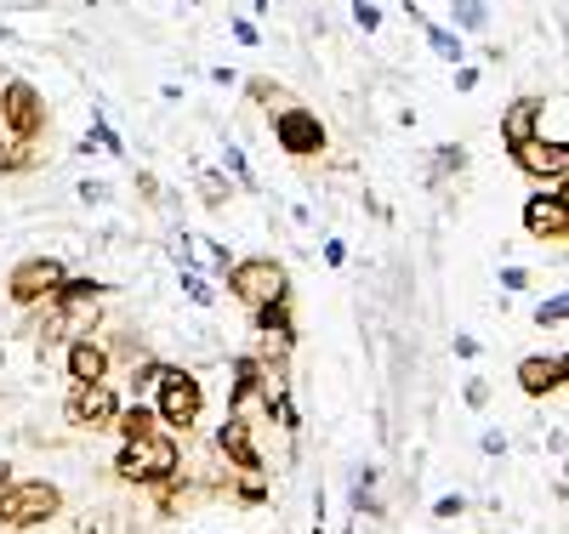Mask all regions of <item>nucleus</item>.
Listing matches in <instances>:
<instances>
[{"mask_svg": "<svg viewBox=\"0 0 569 534\" xmlns=\"http://www.w3.org/2000/svg\"><path fill=\"white\" fill-rule=\"evenodd\" d=\"M171 472H182V455H177V439L171 432H149V439H126L120 455H114V477L120 483H137V490H154Z\"/></svg>", "mask_w": 569, "mask_h": 534, "instance_id": "f257e3e1", "label": "nucleus"}, {"mask_svg": "<svg viewBox=\"0 0 569 534\" xmlns=\"http://www.w3.org/2000/svg\"><path fill=\"white\" fill-rule=\"evenodd\" d=\"M63 512V490L58 483H46V477H29V483H0V528H46Z\"/></svg>", "mask_w": 569, "mask_h": 534, "instance_id": "f03ea898", "label": "nucleus"}, {"mask_svg": "<svg viewBox=\"0 0 569 534\" xmlns=\"http://www.w3.org/2000/svg\"><path fill=\"white\" fill-rule=\"evenodd\" d=\"M228 296L257 313V308H273V302L291 296V279H284V268L273 256H246V262L228 268Z\"/></svg>", "mask_w": 569, "mask_h": 534, "instance_id": "7ed1b4c3", "label": "nucleus"}, {"mask_svg": "<svg viewBox=\"0 0 569 534\" xmlns=\"http://www.w3.org/2000/svg\"><path fill=\"white\" fill-rule=\"evenodd\" d=\"M160 393H154V415L171 426V432H188L200 415H206V386H200V375H188V370H160Z\"/></svg>", "mask_w": 569, "mask_h": 534, "instance_id": "20e7f679", "label": "nucleus"}, {"mask_svg": "<svg viewBox=\"0 0 569 534\" xmlns=\"http://www.w3.org/2000/svg\"><path fill=\"white\" fill-rule=\"evenodd\" d=\"M0 125L12 142H40L46 137V97L29 80H7L0 85Z\"/></svg>", "mask_w": 569, "mask_h": 534, "instance_id": "39448f33", "label": "nucleus"}, {"mask_svg": "<svg viewBox=\"0 0 569 534\" xmlns=\"http://www.w3.org/2000/svg\"><path fill=\"white\" fill-rule=\"evenodd\" d=\"M120 415V399H114V386L109 381H74L69 386V399H63V421L80 426V432H109Z\"/></svg>", "mask_w": 569, "mask_h": 534, "instance_id": "423d86ee", "label": "nucleus"}, {"mask_svg": "<svg viewBox=\"0 0 569 534\" xmlns=\"http://www.w3.org/2000/svg\"><path fill=\"white\" fill-rule=\"evenodd\" d=\"M63 279H69V268L58 256H29L7 273V296H12V308H40V302H52V290Z\"/></svg>", "mask_w": 569, "mask_h": 534, "instance_id": "0eeeda50", "label": "nucleus"}, {"mask_svg": "<svg viewBox=\"0 0 569 534\" xmlns=\"http://www.w3.org/2000/svg\"><path fill=\"white\" fill-rule=\"evenodd\" d=\"M273 137H279V149L291 154V160H313V154H325V125H319V114L313 109H302V103H284V109H273Z\"/></svg>", "mask_w": 569, "mask_h": 534, "instance_id": "6e6552de", "label": "nucleus"}, {"mask_svg": "<svg viewBox=\"0 0 569 534\" xmlns=\"http://www.w3.org/2000/svg\"><path fill=\"white\" fill-rule=\"evenodd\" d=\"M52 308H58L63 330L91 335V324H98V308H103V284H98V279H63V284L52 290Z\"/></svg>", "mask_w": 569, "mask_h": 534, "instance_id": "1a4fd4ad", "label": "nucleus"}, {"mask_svg": "<svg viewBox=\"0 0 569 534\" xmlns=\"http://www.w3.org/2000/svg\"><path fill=\"white\" fill-rule=\"evenodd\" d=\"M512 160H518V171H525V177H541V182H563V171H569L563 142H547V137L518 142V149H512Z\"/></svg>", "mask_w": 569, "mask_h": 534, "instance_id": "9d476101", "label": "nucleus"}, {"mask_svg": "<svg viewBox=\"0 0 569 534\" xmlns=\"http://www.w3.org/2000/svg\"><path fill=\"white\" fill-rule=\"evenodd\" d=\"M525 228H530V239H569L563 193H536V200L525 205Z\"/></svg>", "mask_w": 569, "mask_h": 534, "instance_id": "9b49d317", "label": "nucleus"}, {"mask_svg": "<svg viewBox=\"0 0 569 534\" xmlns=\"http://www.w3.org/2000/svg\"><path fill=\"white\" fill-rule=\"evenodd\" d=\"M217 450L240 466V472H262V455H257V444H251V426H246V415H228L222 426H217Z\"/></svg>", "mask_w": 569, "mask_h": 534, "instance_id": "f8f14e48", "label": "nucleus"}, {"mask_svg": "<svg viewBox=\"0 0 569 534\" xmlns=\"http://www.w3.org/2000/svg\"><path fill=\"white\" fill-rule=\"evenodd\" d=\"M63 370H69V381H109V347L91 342V335H74L63 353Z\"/></svg>", "mask_w": 569, "mask_h": 534, "instance_id": "ddd939ff", "label": "nucleus"}, {"mask_svg": "<svg viewBox=\"0 0 569 534\" xmlns=\"http://www.w3.org/2000/svg\"><path fill=\"white\" fill-rule=\"evenodd\" d=\"M541 97H518V103H507L501 109V142L507 149H518V142H530V137H541Z\"/></svg>", "mask_w": 569, "mask_h": 534, "instance_id": "4468645a", "label": "nucleus"}, {"mask_svg": "<svg viewBox=\"0 0 569 534\" xmlns=\"http://www.w3.org/2000/svg\"><path fill=\"white\" fill-rule=\"evenodd\" d=\"M518 386H525V393L530 399H547V393H558V386H563V359L552 353H536V359H525V364H518Z\"/></svg>", "mask_w": 569, "mask_h": 534, "instance_id": "2eb2a0df", "label": "nucleus"}, {"mask_svg": "<svg viewBox=\"0 0 569 534\" xmlns=\"http://www.w3.org/2000/svg\"><path fill=\"white\" fill-rule=\"evenodd\" d=\"M160 426V415H154V404H131V410H120L114 415V432H120V439H149V432Z\"/></svg>", "mask_w": 569, "mask_h": 534, "instance_id": "dca6fc26", "label": "nucleus"}, {"mask_svg": "<svg viewBox=\"0 0 569 534\" xmlns=\"http://www.w3.org/2000/svg\"><path fill=\"white\" fill-rule=\"evenodd\" d=\"M188 501H194V490H188V483H182L177 472H171L166 483H154V506H160L166 517H177V512H182Z\"/></svg>", "mask_w": 569, "mask_h": 534, "instance_id": "f3484780", "label": "nucleus"}, {"mask_svg": "<svg viewBox=\"0 0 569 534\" xmlns=\"http://www.w3.org/2000/svg\"><path fill=\"white\" fill-rule=\"evenodd\" d=\"M34 165V142H12L7 131H0V177L7 171H29Z\"/></svg>", "mask_w": 569, "mask_h": 534, "instance_id": "a211bd4d", "label": "nucleus"}, {"mask_svg": "<svg viewBox=\"0 0 569 534\" xmlns=\"http://www.w3.org/2000/svg\"><path fill=\"white\" fill-rule=\"evenodd\" d=\"M246 91H251V103H262V109H284V85L279 80H246Z\"/></svg>", "mask_w": 569, "mask_h": 534, "instance_id": "6ab92c4d", "label": "nucleus"}, {"mask_svg": "<svg viewBox=\"0 0 569 534\" xmlns=\"http://www.w3.org/2000/svg\"><path fill=\"white\" fill-rule=\"evenodd\" d=\"M160 370H166V364H154V359H149V364H142V370L131 375V386H137V393H142V386H154V381H160Z\"/></svg>", "mask_w": 569, "mask_h": 534, "instance_id": "aec40b11", "label": "nucleus"}, {"mask_svg": "<svg viewBox=\"0 0 569 534\" xmlns=\"http://www.w3.org/2000/svg\"><path fill=\"white\" fill-rule=\"evenodd\" d=\"M200 188H206V205H222V200H228V188H222V177H206Z\"/></svg>", "mask_w": 569, "mask_h": 534, "instance_id": "412c9836", "label": "nucleus"}, {"mask_svg": "<svg viewBox=\"0 0 569 534\" xmlns=\"http://www.w3.org/2000/svg\"><path fill=\"white\" fill-rule=\"evenodd\" d=\"M0 483H12V466L7 461H0Z\"/></svg>", "mask_w": 569, "mask_h": 534, "instance_id": "4be33fe9", "label": "nucleus"}]
</instances>
